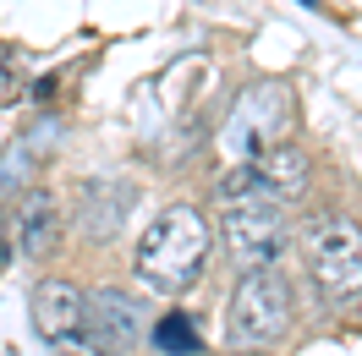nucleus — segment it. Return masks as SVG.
Here are the masks:
<instances>
[{
    "label": "nucleus",
    "instance_id": "nucleus-1",
    "mask_svg": "<svg viewBox=\"0 0 362 356\" xmlns=\"http://www.w3.org/2000/svg\"><path fill=\"white\" fill-rule=\"evenodd\" d=\"M209 242H214V230L198 208H165L143 236H137V252H132V268L137 280L159 296H181V290L198 285V274L209 263Z\"/></svg>",
    "mask_w": 362,
    "mask_h": 356
},
{
    "label": "nucleus",
    "instance_id": "nucleus-2",
    "mask_svg": "<svg viewBox=\"0 0 362 356\" xmlns=\"http://www.w3.org/2000/svg\"><path fill=\"white\" fill-rule=\"evenodd\" d=\"M286 236H291V220H286V203L264 198V192H247V198H226V214H220V242H226L230 263L242 268H269L280 252H286Z\"/></svg>",
    "mask_w": 362,
    "mask_h": 356
},
{
    "label": "nucleus",
    "instance_id": "nucleus-3",
    "mask_svg": "<svg viewBox=\"0 0 362 356\" xmlns=\"http://www.w3.org/2000/svg\"><path fill=\"white\" fill-rule=\"evenodd\" d=\"M286 132H291V93L280 83H258V88H247L230 105L220 148H226V159L247 165V159L269 154L274 143H286Z\"/></svg>",
    "mask_w": 362,
    "mask_h": 356
},
{
    "label": "nucleus",
    "instance_id": "nucleus-4",
    "mask_svg": "<svg viewBox=\"0 0 362 356\" xmlns=\"http://www.w3.org/2000/svg\"><path fill=\"white\" fill-rule=\"evenodd\" d=\"M291 329V285L274 268H247L230 290V334L242 345H274Z\"/></svg>",
    "mask_w": 362,
    "mask_h": 356
},
{
    "label": "nucleus",
    "instance_id": "nucleus-5",
    "mask_svg": "<svg viewBox=\"0 0 362 356\" xmlns=\"http://www.w3.org/2000/svg\"><path fill=\"white\" fill-rule=\"evenodd\" d=\"M308 274L329 296H351L362 290V230L346 214H324L308 230Z\"/></svg>",
    "mask_w": 362,
    "mask_h": 356
},
{
    "label": "nucleus",
    "instance_id": "nucleus-6",
    "mask_svg": "<svg viewBox=\"0 0 362 356\" xmlns=\"http://www.w3.org/2000/svg\"><path fill=\"white\" fill-rule=\"evenodd\" d=\"M308 176H313V165H308V154L296 148V143H274L269 154L247 159V165H236L230 176L214 181V198H247V192H264V198H280L291 203L308 192Z\"/></svg>",
    "mask_w": 362,
    "mask_h": 356
},
{
    "label": "nucleus",
    "instance_id": "nucleus-7",
    "mask_svg": "<svg viewBox=\"0 0 362 356\" xmlns=\"http://www.w3.org/2000/svg\"><path fill=\"white\" fill-rule=\"evenodd\" d=\"M33 329L45 334L61 356H83L88 351V296L71 285V280H39L33 296Z\"/></svg>",
    "mask_w": 362,
    "mask_h": 356
},
{
    "label": "nucleus",
    "instance_id": "nucleus-8",
    "mask_svg": "<svg viewBox=\"0 0 362 356\" xmlns=\"http://www.w3.org/2000/svg\"><path fill=\"white\" fill-rule=\"evenodd\" d=\"M143 334V312H137V296H127L121 285H99L88 296V351L121 356L137 345Z\"/></svg>",
    "mask_w": 362,
    "mask_h": 356
},
{
    "label": "nucleus",
    "instance_id": "nucleus-9",
    "mask_svg": "<svg viewBox=\"0 0 362 356\" xmlns=\"http://www.w3.org/2000/svg\"><path fill=\"white\" fill-rule=\"evenodd\" d=\"M137 203V186L121 176H93L77 186V230L88 236V242H110V236H121V225H127V214H132Z\"/></svg>",
    "mask_w": 362,
    "mask_h": 356
},
{
    "label": "nucleus",
    "instance_id": "nucleus-10",
    "mask_svg": "<svg viewBox=\"0 0 362 356\" xmlns=\"http://www.w3.org/2000/svg\"><path fill=\"white\" fill-rule=\"evenodd\" d=\"M61 242V208L49 192H28L23 208H17V252L33 258V263H45L49 252Z\"/></svg>",
    "mask_w": 362,
    "mask_h": 356
},
{
    "label": "nucleus",
    "instance_id": "nucleus-11",
    "mask_svg": "<svg viewBox=\"0 0 362 356\" xmlns=\"http://www.w3.org/2000/svg\"><path fill=\"white\" fill-rule=\"evenodd\" d=\"M154 351H165V356H204V340H198V329H192V318L170 312V318L154 324Z\"/></svg>",
    "mask_w": 362,
    "mask_h": 356
},
{
    "label": "nucleus",
    "instance_id": "nucleus-12",
    "mask_svg": "<svg viewBox=\"0 0 362 356\" xmlns=\"http://www.w3.org/2000/svg\"><path fill=\"white\" fill-rule=\"evenodd\" d=\"M0 99H17V61L0 55Z\"/></svg>",
    "mask_w": 362,
    "mask_h": 356
},
{
    "label": "nucleus",
    "instance_id": "nucleus-13",
    "mask_svg": "<svg viewBox=\"0 0 362 356\" xmlns=\"http://www.w3.org/2000/svg\"><path fill=\"white\" fill-rule=\"evenodd\" d=\"M11 263V242H6V225H0V268Z\"/></svg>",
    "mask_w": 362,
    "mask_h": 356
}]
</instances>
